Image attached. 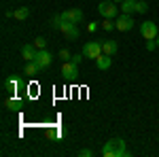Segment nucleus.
<instances>
[{"label": "nucleus", "instance_id": "obj_27", "mask_svg": "<svg viewBox=\"0 0 159 157\" xmlns=\"http://www.w3.org/2000/svg\"><path fill=\"white\" fill-rule=\"evenodd\" d=\"M157 47H159V36H157Z\"/></svg>", "mask_w": 159, "mask_h": 157}, {"label": "nucleus", "instance_id": "obj_24", "mask_svg": "<svg viewBox=\"0 0 159 157\" xmlns=\"http://www.w3.org/2000/svg\"><path fill=\"white\" fill-rule=\"evenodd\" d=\"M79 155H81V157H91V155H93V151H91V149H81Z\"/></svg>", "mask_w": 159, "mask_h": 157}, {"label": "nucleus", "instance_id": "obj_13", "mask_svg": "<svg viewBox=\"0 0 159 157\" xmlns=\"http://www.w3.org/2000/svg\"><path fill=\"white\" fill-rule=\"evenodd\" d=\"M102 49H104V53H106V55H115V53H117V49H119V45H117L115 40H104V43H102Z\"/></svg>", "mask_w": 159, "mask_h": 157}, {"label": "nucleus", "instance_id": "obj_9", "mask_svg": "<svg viewBox=\"0 0 159 157\" xmlns=\"http://www.w3.org/2000/svg\"><path fill=\"white\" fill-rule=\"evenodd\" d=\"M60 32H64V36L68 40H76L79 38V28H76V24H70V21H64Z\"/></svg>", "mask_w": 159, "mask_h": 157}, {"label": "nucleus", "instance_id": "obj_16", "mask_svg": "<svg viewBox=\"0 0 159 157\" xmlns=\"http://www.w3.org/2000/svg\"><path fill=\"white\" fill-rule=\"evenodd\" d=\"M4 106L9 110H19L21 109V100H19V98H9V100L4 102Z\"/></svg>", "mask_w": 159, "mask_h": 157}, {"label": "nucleus", "instance_id": "obj_4", "mask_svg": "<svg viewBox=\"0 0 159 157\" xmlns=\"http://www.w3.org/2000/svg\"><path fill=\"white\" fill-rule=\"evenodd\" d=\"M140 34L144 40H151V38H157L159 36V30L155 21H142L140 24Z\"/></svg>", "mask_w": 159, "mask_h": 157}, {"label": "nucleus", "instance_id": "obj_3", "mask_svg": "<svg viewBox=\"0 0 159 157\" xmlns=\"http://www.w3.org/2000/svg\"><path fill=\"white\" fill-rule=\"evenodd\" d=\"M102 53H104V49H102V43H98V40H89L83 45V55L87 60H98Z\"/></svg>", "mask_w": 159, "mask_h": 157}, {"label": "nucleus", "instance_id": "obj_20", "mask_svg": "<svg viewBox=\"0 0 159 157\" xmlns=\"http://www.w3.org/2000/svg\"><path fill=\"white\" fill-rule=\"evenodd\" d=\"M102 28H104L106 32L115 30V28H117V25H115V19H106V17H104V21H102Z\"/></svg>", "mask_w": 159, "mask_h": 157}, {"label": "nucleus", "instance_id": "obj_14", "mask_svg": "<svg viewBox=\"0 0 159 157\" xmlns=\"http://www.w3.org/2000/svg\"><path fill=\"white\" fill-rule=\"evenodd\" d=\"M13 17H15V19H19V21L28 19V17H30V7H21V9H15V11H13Z\"/></svg>", "mask_w": 159, "mask_h": 157}, {"label": "nucleus", "instance_id": "obj_25", "mask_svg": "<svg viewBox=\"0 0 159 157\" xmlns=\"http://www.w3.org/2000/svg\"><path fill=\"white\" fill-rule=\"evenodd\" d=\"M83 58H85L83 53H76V55H72V62H74V64H81V60H83Z\"/></svg>", "mask_w": 159, "mask_h": 157}, {"label": "nucleus", "instance_id": "obj_12", "mask_svg": "<svg viewBox=\"0 0 159 157\" xmlns=\"http://www.w3.org/2000/svg\"><path fill=\"white\" fill-rule=\"evenodd\" d=\"M4 89H7V91H11V94H15V91H17V89H19V85H21V81H19V79H4Z\"/></svg>", "mask_w": 159, "mask_h": 157}, {"label": "nucleus", "instance_id": "obj_2", "mask_svg": "<svg viewBox=\"0 0 159 157\" xmlns=\"http://www.w3.org/2000/svg\"><path fill=\"white\" fill-rule=\"evenodd\" d=\"M98 11L102 17H106V19H117L119 17V7H117V2L115 0H106V2H100L98 4Z\"/></svg>", "mask_w": 159, "mask_h": 157}, {"label": "nucleus", "instance_id": "obj_28", "mask_svg": "<svg viewBox=\"0 0 159 157\" xmlns=\"http://www.w3.org/2000/svg\"><path fill=\"white\" fill-rule=\"evenodd\" d=\"M115 2H123V0H115Z\"/></svg>", "mask_w": 159, "mask_h": 157}, {"label": "nucleus", "instance_id": "obj_18", "mask_svg": "<svg viewBox=\"0 0 159 157\" xmlns=\"http://www.w3.org/2000/svg\"><path fill=\"white\" fill-rule=\"evenodd\" d=\"M148 11V4H147V0H136V13H144Z\"/></svg>", "mask_w": 159, "mask_h": 157}, {"label": "nucleus", "instance_id": "obj_10", "mask_svg": "<svg viewBox=\"0 0 159 157\" xmlns=\"http://www.w3.org/2000/svg\"><path fill=\"white\" fill-rule=\"evenodd\" d=\"M36 53H38L36 45H24V47H21V58H24L25 62H32L36 58Z\"/></svg>", "mask_w": 159, "mask_h": 157}, {"label": "nucleus", "instance_id": "obj_7", "mask_svg": "<svg viewBox=\"0 0 159 157\" xmlns=\"http://www.w3.org/2000/svg\"><path fill=\"white\" fill-rule=\"evenodd\" d=\"M34 62L38 64V68H40V70H45L47 66H51V62H53V55H51L47 49H38V53H36V58H34Z\"/></svg>", "mask_w": 159, "mask_h": 157}, {"label": "nucleus", "instance_id": "obj_22", "mask_svg": "<svg viewBox=\"0 0 159 157\" xmlns=\"http://www.w3.org/2000/svg\"><path fill=\"white\" fill-rule=\"evenodd\" d=\"M34 45H36V49H45L47 47V40L43 36H38V38H34Z\"/></svg>", "mask_w": 159, "mask_h": 157}, {"label": "nucleus", "instance_id": "obj_5", "mask_svg": "<svg viewBox=\"0 0 159 157\" xmlns=\"http://www.w3.org/2000/svg\"><path fill=\"white\" fill-rule=\"evenodd\" d=\"M115 25H117V30H119V32H129V30L134 28V19H132V15L121 13V15L115 19Z\"/></svg>", "mask_w": 159, "mask_h": 157}, {"label": "nucleus", "instance_id": "obj_6", "mask_svg": "<svg viewBox=\"0 0 159 157\" xmlns=\"http://www.w3.org/2000/svg\"><path fill=\"white\" fill-rule=\"evenodd\" d=\"M61 19H64V21H70V24H81V21H83V11H81L79 7L68 9V11L61 13Z\"/></svg>", "mask_w": 159, "mask_h": 157}, {"label": "nucleus", "instance_id": "obj_1", "mask_svg": "<svg viewBox=\"0 0 159 157\" xmlns=\"http://www.w3.org/2000/svg\"><path fill=\"white\" fill-rule=\"evenodd\" d=\"M102 155L104 157H127L129 151H127V145L123 138H110L108 142H104L102 146Z\"/></svg>", "mask_w": 159, "mask_h": 157}, {"label": "nucleus", "instance_id": "obj_19", "mask_svg": "<svg viewBox=\"0 0 159 157\" xmlns=\"http://www.w3.org/2000/svg\"><path fill=\"white\" fill-rule=\"evenodd\" d=\"M61 24H64V19H61V13H60V15H53V19H51V28H53V30H60Z\"/></svg>", "mask_w": 159, "mask_h": 157}, {"label": "nucleus", "instance_id": "obj_23", "mask_svg": "<svg viewBox=\"0 0 159 157\" xmlns=\"http://www.w3.org/2000/svg\"><path fill=\"white\" fill-rule=\"evenodd\" d=\"M153 49H157V40H155V38L147 40V51H153Z\"/></svg>", "mask_w": 159, "mask_h": 157}, {"label": "nucleus", "instance_id": "obj_17", "mask_svg": "<svg viewBox=\"0 0 159 157\" xmlns=\"http://www.w3.org/2000/svg\"><path fill=\"white\" fill-rule=\"evenodd\" d=\"M24 70H25V74H30V76H34V74H38V72H40V68H38V64H36L34 60H32V62H28Z\"/></svg>", "mask_w": 159, "mask_h": 157}, {"label": "nucleus", "instance_id": "obj_8", "mask_svg": "<svg viewBox=\"0 0 159 157\" xmlns=\"http://www.w3.org/2000/svg\"><path fill=\"white\" fill-rule=\"evenodd\" d=\"M61 74H64L66 79H76V74H79V64H74L72 60L61 62Z\"/></svg>", "mask_w": 159, "mask_h": 157}, {"label": "nucleus", "instance_id": "obj_11", "mask_svg": "<svg viewBox=\"0 0 159 157\" xmlns=\"http://www.w3.org/2000/svg\"><path fill=\"white\" fill-rule=\"evenodd\" d=\"M112 55H106V53H102L98 60H96V66H98V70H108L110 64H112V60H110Z\"/></svg>", "mask_w": 159, "mask_h": 157}, {"label": "nucleus", "instance_id": "obj_26", "mask_svg": "<svg viewBox=\"0 0 159 157\" xmlns=\"http://www.w3.org/2000/svg\"><path fill=\"white\" fill-rule=\"evenodd\" d=\"M96 28H98V24H96V21H91V24L87 25V30H89V32H96Z\"/></svg>", "mask_w": 159, "mask_h": 157}, {"label": "nucleus", "instance_id": "obj_15", "mask_svg": "<svg viewBox=\"0 0 159 157\" xmlns=\"http://www.w3.org/2000/svg\"><path fill=\"white\" fill-rule=\"evenodd\" d=\"M121 11L127 13V15L136 13V0H123V2H121Z\"/></svg>", "mask_w": 159, "mask_h": 157}, {"label": "nucleus", "instance_id": "obj_21", "mask_svg": "<svg viewBox=\"0 0 159 157\" xmlns=\"http://www.w3.org/2000/svg\"><path fill=\"white\" fill-rule=\"evenodd\" d=\"M60 58H61V62H68V60H72V53H70L68 49H61V51H60Z\"/></svg>", "mask_w": 159, "mask_h": 157}]
</instances>
